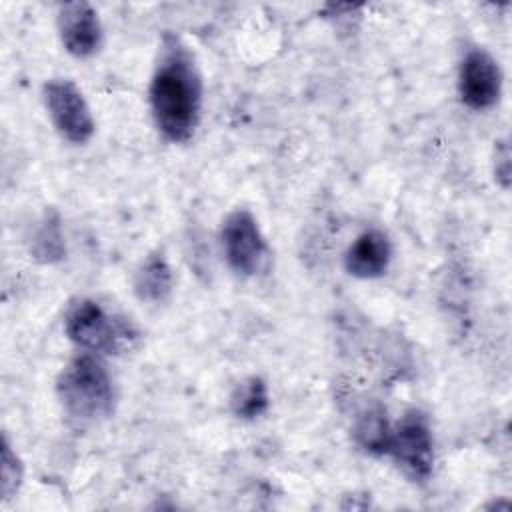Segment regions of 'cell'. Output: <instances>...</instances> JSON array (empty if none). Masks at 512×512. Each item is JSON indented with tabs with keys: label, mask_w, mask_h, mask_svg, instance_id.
I'll return each mask as SVG.
<instances>
[{
	"label": "cell",
	"mask_w": 512,
	"mask_h": 512,
	"mask_svg": "<svg viewBox=\"0 0 512 512\" xmlns=\"http://www.w3.org/2000/svg\"><path fill=\"white\" fill-rule=\"evenodd\" d=\"M202 96V76L194 54L178 36L164 34L148 86L158 132L176 144L190 140L200 124Z\"/></svg>",
	"instance_id": "obj_1"
},
{
	"label": "cell",
	"mask_w": 512,
	"mask_h": 512,
	"mask_svg": "<svg viewBox=\"0 0 512 512\" xmlns=\"http://www.w3.org/2000/svg\"><path fill=\"white\" fill-rule=\"evenodd\" d=\"M56 394L64 412L80 422L92 424L114 412V384L94 352L76 354L56 378Z\"/></svg>",
	"instance_id": "obj_2"
},
{
	"label": "cell",
	"mask_w": 512,
	"mask_h": 512,
	"mask_svg": "<svg viewBox=\"0 0 512 512\" xmlns=\"http://www.w3.org/2000/svg\"><path fill=\"white\" fill-rule=\"evenodd\" d=\"M64 332L76 346L94 354H118L136 338L130 324L110 316L92 298H80L68 306Z\"/></svg>",
	"instance_id": "obj_3"
},
{
	"label": "cell",
	"mask_w": 512,
	"mask_h": 512,
	"mask_svg": "<svg viewBox=\"0 0 512 512\" xmlns=\"http://www.w3.org/2000/svg\"><path fill=\"white\" fill-rule=\"evenodd\" d=\"M388 456L408 478L416 482L430 478L434 464V440L424 412L412 408L392 424Z\"/></svg>",
	"instance_id": "obj_4"
},
{
	"label": "cell",
	"mask_w": 512,
	"mask_h": 512,
	"mask_svg": "<svg viewBox=\"0 0 512 512\" xmlns=\"http://www.w3.org/2000/svg\"><path fill=\"white\" fill-rule=\"evenodd\" d=\"M44 104L54 128L70 144H86L94 136L96 122L92 110L72 80H48L44 84Z\"/></svg>",
	"instance_id": "obj_5"
},
{
	"label": "cell",
	"mask_w": 512,
	"mask_h": 512,
	"mask_svg": "<svg viewBox=\"0 0 512 512\" xmlns=\"http://www.w3.org/2000/svg\"><path fill=\"white\" fill-rule=\"evenodd\" d=\"M222 252L232 272L252 276L260 270L266 256V240L252 212L238 208L230 212L220 230Z\"/></svg>",
	"instance_id": "obj_6"
},
{
	"label": "cell",
	"mask_w": 512,
	"mask_h": 512,
	"mask_svg": "<svg viewBox=\"0 0 512 512\" xmlns=\"http://www.w3.org/2000/svg\"><path fill=\"white\" fill-rule=\"evenodd\" d=\"M502 70L484 48H470L458 68V94L470 110H488L502 96Z\"/></svg>",
	"instance_id": "obj_7"
},
{
	"label": "cell",
	"mask_w": 512,
	"mask_h": 512,
	"mask_svg": "<svg viewBox=\"0 0 512 512\" xmlns=\"http://www.w3.org/2000/svg\"><path fill=\"white\" fill-rule=\"evenodd\" d=\"M56 28L60 42L74 58H90L102 46V24L88 2H66L58 8Z\"/></svg>",
	"instance_id": "obj_8"
},
{
	"label": "cell",
	"mask_w": 512,
	"mask_h": 512,
	"mask_svg": "<svg viewBox=\"0 0 512 512\" xmlns=\"http://www.w3.org/2000/svg\"><path fill=\"white\" fill-rule=\"evenodd\" d=\"M392 260V244L388 236L370 228L356 236L344 254V268L350 276L360 280H374L386 274Z\"/></svg>",
	"instance_id": "obj_9"
},
{
	"label": "cell",
	"mask_w": 512,
	"mask_h": 512,
	"mask_svg": "<svg viewBox=\"0 0 512 512\" xmlns=\"http://www.w3.org/2000/svg\"><path fill=\"white\" fill-rule=\"evenodd\" d=\"M390 436L392 424L380 404L366 406L358 412L352 426V438L360 450L372 456H388Z\"/></svg>",
	"instance_id": "obj_10"
},
{
	"label": "cell",
	"mask_w": 512,
	"mask_h": 512,
	"mask_svg": "<svg viewBox=\"0 0 512 512\" xmlns=\"http://www.w3.org/2000/svg\"><path fill=\"white\" fill-rule=\"evenodd\" d=\"M134 292L142 302H164L172 292V270L164 254L144 258L134 274Z\"/></svg>",
	"instance_id": "obj_11"
},
{
	"label": "cell",
	"mask_w": 512,
	"mask_h": 512,
	"mask_svg": "<svg viewBox=\"0 0 512 512\" xmlns=\"http://www.w3.org/2000/svg\"><path fill=\"white\" fill-rule=\"evenodd\" d=\"M270 394L264 378L248 376L230 394V410L240 420H256L268 410Z\"/></svg>",
	"instance_id": "obj_12"
},
{
	"label": "cell",
	"mask_w": 512,
	"mask_h": 512,
	"mask_svg": "<svg viewBox=\"0 0 512 512\" xmlns=\"http://www.w3.org/2000/svg\"><path fill=\"white\" fill-rule=\"evenodd\" d=\"M32 254L40 262H56L64 256L66 246H64V236L60 232L58 216L56 214H46L42 224L38 226L34 238H32Z\"/></svg>",
	"instance_id": "obj_13"
},
{
	"label": "cell",
	"mask_w": 512,
	"mask_h": 512,
	"mask_svg": "<svg viewBox=\"0 0 512 512\" xmlns=\"http://www.w3.org/2000/svg\"><path fill=\"white\" fill-rule=\"evenodd\" d=\"M0 466H2V472H0V478H2V484H0V492H2V500H10L20 484H22V476H24V466L18 458V454L12 450V444L8 440V436L2 438V458H0Z\"/></svg>",
	"instance_id": "obj_14"
},
{
	"label": "cell",
	"mask_w": 512,
	"mask_h": 512,
	"mask_svg": "<svg viewBox=\"0 0 512 512\" xmlns=\"http://www.w3.org/2000/svg\"><path fill=\"white\" fill-rule=\"evenodd\" d=\"M494 176L502 188L510 184V148L506 140L496 142V160H494Z\"/></svg>",
	"instance_id": "obj_15"
}]
</instances>
